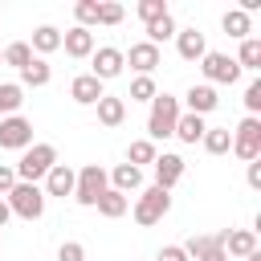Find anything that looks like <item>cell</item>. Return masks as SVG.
<instances>
[{
  "instance_id": "obj_34",
  "label": "cell",
  "mask_w": 261,
  "mask_h": 261,
  "mask_svg": "<svg viewBox=\"0 0 261 261\" xmlns=\"http://www.w3.org/2000/svg\"><path fill=\"white\" fill-rule=\"evenodd\" d=\"M245 110H249V118H257V110H261V77H253L245 86Z\"/></svg>"
},
{
  "instance_id": "obj_7",
  "label": "cell",
  "mask_w": 261,
  "mask_h": 261,
  "mask_svg": "<svg viewBox=\"0 0 261 261\" xmlns=\"http://www.w3.org/2000/svg\"><path fill=\"white\" fill-rule=\"evenodd\" d=\"M200 69H204V77H208L212 90H216V86H232V82L241 77V65H237L228 53H212V49L200 57Z\"/></svg>"
},
{
  "instance_id": "obj_13",
  "label": "cell",
  "mask_w": 261,
  "mask_h": 261,
  "mask_svg": "<svg viewBox=\"0 0 261 261\" xmlns=\"http://www.w3.org/2000/svg\"><path fill=\"white\" fill-rule=\"evenodd\" d=\"M102 94H106V90H102V82H98L94 73H77V77L69 82V98H73L77 106H98Z\"/></svg>"
},
{
  "instance_id": "obj_18",
  "label": "cell",
  "mask_w": 261,
  "mask_h": 261,
  "mask_svg": "<svg viewBox=\"0 0 261 261\" xmlns=\"http://www.w3.org/2000/svg\"><path fill=\"white\" fill-rule=\"evenodd\" d=\"M122 118H126V98L102 94V98H98V122H102V126H122Z\"/></svg>"
},
{
  "instance_id": "obj_14",
  "label": "cell",
  "mask_w": 261,
  "mask_h": 261,
  "mask_svg": "<svg viewBox=\"0 0 261 261\" xmlns=\"http://www.w3.org/2000/svg\"><path fill=\"white\" fill-rule=\"evenodd\" d=\"M175 49H179L184 61H200L208 53V41H204L200 29H175Z\"/></svg>"
},
{
  "instance_id": "obj_32",
  "label": "cell",
  "mask_w": 261,
  "mask_h": 261,
  "mask_svg": "<svg viewBox=\"0 0 261 261\" xmlns=\"http://www.w3.org/2000/svg\"><path fill=\"white\" fill-rule=\"evenodd\" d=\"M73 16H77V24H82V29L98 24V0H77V4H73Z\"/></svg>"
},
{
  "instance_id": "obj_11",
  "label": "cell",
  "mask_w": 261,
  "mask_h": 261,
  "mask_svg": "<svg viewBox=\"0 0 261 261\" xmlns=\"http://www.w3.org/2000/svg\"><path fill=\"white\" fill-rule=\"evenodd\" d=\"M73 179H77V171H73L69 163H53V167H49V175H45V188H41V192H45V196H61V200H65V196H73Z\"/></svg>"
},
{
  "instance_id": "obj_27",
  "label": "cell",
  "mask_w": 261,
  "mask_h": 261,
  "mask_svg": "<svg viewBox=\"0 0 261 261\" xmlns=\"http://www.w3.org/2000/svg\"><path fill=\"white\" fill-rule=\"evenodd\" d=\"M20 102H24V90H20L16 82H0V118L16 114V110H20Z\"/></svg>"
},
{
  "instance_id": "obj_8",
  "label": "cell",
  "mask_w": 261,
  "mask_h": 261,
  "mask_svg": "<svg viewBox=\"0 0 261 261\" xmlns=\"http://www.w3.org/2000/svg\"><path fill=\"white\" fill-rule=\"evenodd\" d=\"M0 147L4 151H29L33 147V122L20 118V114L0 118Z\"/></svg>"
},
{
  "instance_id": "obj_23",
  "label": "cell",
  "mask_w": 261,
  "mask_h": 261,
  "mask_svg": "<svg viewBox=\"0 0 261 261\" xmlns=\"http://www.w3.org/2000/svg\"><path fill=\"white\" fill-rule=\"evenodd\" d=\"M106 220H118V216H126V208H130V200L122 196V192H114V188H106L102 196H98V204H94Z\"/></svg>"
},
{
  "instance_id": "obj_19",
  "label": "cell",
  "mask_w": 261,
  "mask_h": 261,
  "mask_svg": "<svg viewBox=\"0 0 261 261\" xmlns=\"http://www.w3.org/2000/svg\"><path fill=\"white\" fill-rule=\"evenodd\" d=\"M106 179H110V188H114V192H122V196L143 188V171H139V167H130V163H118Z\"/></svg>"
},
{
  "instance_id": "obj_30",
  "label": "cell",
  "mask_w": 261,
  "mask_h": 261,
  "mask_svg": "<svg viewBox=\"0 0 261 261\" xmlns=\"http://www.w3.org/2000/svg\"><path fill=\"white\" fill-rule=\"evenodd\" d=\"M175 37V16H163V20H155V24H147V45H163V41H171Z\"/></svg>"
},
{
  "instance_id": "obj_22",
  "label": "cell",
  "mask_w": 261,
  "mask_h": 261,
  "mask_svg": "<svg viewBox=\"0 0 261 261\" xmlns=\"http://www.w3.org/2000/svg\"><path fill=\"white\" fill-rule=\"evenodd\" d=\"M49 77H53V69H49V61L45 57H33L24 69H20V90L24 86H33V90H41V86H49Z\"/></svg>"
},
{
  "instance_id": "obj_2",
  "label": "cell",
  "mask_w": 261,
  "mask_h": 261,
  "mask_svg": "<svg viewBox=\"0 0 261 261\" xmlns=\"http://www.w3.org/2000/svg\"><path fill=\"white\" fill-rule=\"evenodd\" d=\"M179 114H184V110H179V98L155 94V98H151V114H147V135H151V143H155V139H171Z\"/></svg>"
},
{
  "instance_id": "obj_12",
  "label": "cell",
  "mask_w": 261,
  "mask_h": 261,
  "mask_svg": "<svg viewBox=\"0 0 261 261\" xmlns=\"http://www.w3.org/2000/svg\"><path fill=\"white\" fill-rule=\"evenodd\" d=\"M122 61H126L130 69H139V77H151V69L159 65V49L147 45V41H135L130 53H122Z\"/></svg>"
},
{
  "instance_id": "obj_20",
  "label": "cell",
  "mask_w": 261,
  "mask_h": 261,
  "mask_svg": "<svg viewBox=\"0 0 261 261\" xmlns=\"http://www.w3.org/2000/svg\"><path fill=\"white\" fill-rule=\"evenodd\" d=\"M204 130H208V126H204L200 114H179V118H175V139L188 143V147H196V143L204 139Z\"/></svg>"
},
{
  "instance_id": "obj_29",
  "label": "cell",
  "mask_w": 261,
  "mask_h": 261,
  "mask_svg": "<svg viewBox=\"0 0 261 261\" xmlns=\"http://www.w3.org/2000/svg\"><path fill=\"white\" fill-rule=\"evenodd\" d=\"M135 12H139V20H143V24H155V20L171 16L167 0H139V4H135Z\"/></svg>"
},
{
  "instance_id": "obj_15",
  "label": "cell",
  "mask_w": 261,
  "mask_h": 261,
  "mask_svg": "<svg viewBox=\"0 0 261 261\" xmlns=\"http://www.w3.org/2000/svg\"><path fill=\"white\" fill-rule=\"evenodd\" d=\"M61 49H65L69 57H77V61H82V57H90V53H94V33H90V29H82V24H73L69 33H61Z\"/></svg>"
},
{
  "instance_id": "obj_35",
  "label": "cell",
  "mask_w": 261,
  "mask_h": 261,
  "mask_svg": "<svg viewBox=\"0 0 261 261\" xmlns=\"http://www.w3.org/2000/svg\"><path fill=\"white\" fill-rule=\"evenodd\" d=\"M118 20H122V4H114V0L98 4V24H118Z\"/></svg>"
},
{
  "instance_id": "obj_10",
  "label": "cell",
  "mask_w": 261,
  "mask_h": 261,
  "mask_svg": "<svg viewBox=\"0 0 261 261\" xmlns=\"http://www.w3.org/2000/svg\"><path fill=\"white\" fill-rule=\"evenodd\" d=\"M179 179H184V155H175V151H163V155H155V188L171 192Z\"/></svg>"
},
{
  "instance_id": "obj_5",
  "label": "cell",
  "mask_w": 261,
  "mask_h": 261,
  "mask_svg": "<svg viewBox=\"0 0 261 261\" xmlns=\"http://www.w3.org/2000/svg\"><path fill=\"white\" fill-rule=\"evenodd\" d=\"M4 200H8L12 216H20V220H41V212H45V192L37 184H16Z\"/></svg>"
},
{
  "instance_id": "obj_25",
  "label": "cell",
  "mask_w": 261,
  "mask_h": 261,
  "mask_svg": "<svg viewBox=\"0 0 261 261\" xmlns=\"http://www.w3.org/2000/svg\"><path fill=\"white\" fill-rule=\"evenodd\" d=\"M200 143H204V151H208V155H224V151L232 147V130H228V126H208Z\"/></svg>"
},
{
  "instance_id": "obj_6",
  "label": "cell",
  "mask_w": 261,
  "mask_h": 261,
  "mask_svg": "<svg viewBox=\"0 0 261 261\" xmlns=\"http://www.w3.org/2000/svg\"><path fill=\"white\" fill-rule=\"evenodd\" d=\"M237 159L253 163L261 159V118H241V126L232 130V147H228Z\"/></svg>"
},
{
  "instance_id": "obj_38",
  "label": "cell",
  "mask_w": 261,
  "mask_h": 261,
  "mask_svg": "<svg viewBox=\"0 0 261 261\" xmlns=\"http://www.w3.org/2000/svg\"><path fill=\"white\" fill-rule=\"evenodd\" d=\"M12 188H16V171L12 167H0V196H8Z\"/></svg>"
},
{
  "instance_id": "obj_40",
  "label": "cell",
  "mask_w": 261,
  "mask_h": 261,
  "mask_svg": "<svg viewBox=\"0 0 261 261\" xmlns=\"http://www.w3.org/2000/svg\"><path fill=\"white\" fill-rule=\"evenodd\" d=\"M8 216H12V208H8V200H0V228L8 224Z\"/></svg>"
},
{
  "instance_id": "obj_31",
  "label": "cell",
  "mask_w": 261,
  "mask_h": 261,
  "mask_svg": "<svg viewBox=\"0 0 261 261\" xmlns=\"http://www.w3.org/2000/svg\"><path fill=\"white\" fill-rule=\"evenodd\" d=\"M0 57H4V65H12V69H24V65L33 61V49H29V41H12V45H8Z\"/></svg>"
},
{
  "instance_id": "obj_42",
  "label": "cell",
  "mask_w": 261,
  "mask_h": 261,
  "mask_svg": "<svg viewBox=\"0 0 261 261\" xmlns=\"http://www.w3.org/2000/svg\"><path fill=\"white\" fill-rule=\"evenodd\" d=\"M245 261H261V253H249V257H245Z\"/></svg>"
},
{
  "instance_id": "obj_41",
  "label": "cell",
  "mask_w": 261,
  "mask_h": 261,
  "mask_svg": "<svg viewBox=\"0 0 261 261\" xmlns=\"http://www.w3.org/2000/svg\"><path fill=\"white\" fill-rule=\"evenodd\" d=\"M200 261H228V257H224V249H220V253H208V257H200Z\"/></svg>"
},
{
  "instance_id": "obj_33",
  "label": "cell",
  "mask_w": 261,
  "mask_h": 261,
  "mask_svg": "<svg viewBox=\"0 0 261 261\" xmlns=\"http://www.w3.org/2000/svg\"><path fill=\"white\" fill-rule=\"evenodd\" d=\"M155 94H159V90H155V82H151V77H135V82H130V94H126V98H130V102H151Z\"/></svg>"
},
{
  "instance_id": "obj_26",
  "label": "cell",
  "mask_w": 261,
  "mask_h": 261,
  "mask_svg": "<svg viewBox=\"0 0 261 261\" xmlns=\"http://www.w3.org/2000/svg\"><path fill=\"white\" fill-rule=\"evenodd\" d=\"M232 61H237L241 69H261V41H257V37H245Z\"/></svg>"
},
{
  "instance_id": "obj_16",
  "label": "cell",
  "mask_w": 261,
  "mask_h": 261,
  "mask_svg": "<svg viewBox=\"0 0 261 261\" xmlns=\"http://www.w3.org/2000/svg\"><path fill=\"white\" fill-rule=\"evenodd\" d=\"M184 98H188V114H200V118H204V114H212V110L220 106V98H216V90H212L208 82L192 86V90H188Z\"/></svg>"
},
{
  "instance_id": "obj_43",
  "label": "cell",
  "mask_w": 261,
  "mask_h": 261,
  "mask_svg": "<svg viewBox=\"0 0 261 261\" xmlns=\"http://www.w3.org/2000/svg\"><path fill=\"white\" fill-rule=\"evenodd\" d=\"M0 65H4V57H0Z\"/></svg>"
},
{
  "instance_id": "obj_39",
  "label": "cell",
  "mask_w": 261,
  "mask_h": 261,
  "mask_svg": "<svg viewBox=\"0 0 261 261\" xmlns=\"http://www.w3.org/2000/svg\"><path fill=\"white\" fill-rule=\"evenodd\" d=\"M245 179H249V188H261V159H253V163H249Z\"/></svg>"
},
{
  "instance_id": "obj_36",
  "label": "cell",
  "mask_w": 261,
  "mask_h": 261,
  "mask_svg": "<svg viewBox=\"0 0 261 261\" xmlns=\"http://www.w3.org/2000/svg\"><path fill=\"white\" fill-rule=\"evenodd\" d=\"M57 261H86V245L82 241H65L57 249Z\"/></svg>"
},
{
  "instance_id": "obj_28",
  "label": "cell",
  "mask_w": 261,
  "mask_h": 261,
  "mask_svg": "<svg viewBox=\"0 0 261 261\" xmlns=\"http://www.w3.org/2000/svg\"><path fill=\"white\" fill-rule=\"evenodd\" d=\"M155 155H159V151H155V143H151V139H135V143H130V151H126V163L143 171V163H155Z\"/></svg>"
},
{
  "instance_id": "obj_17",
  "label": "cell",
  "mask_w": 261,
  "mask_h": 261,
  "mask_svg": "<svg viewBox=\"0 0 261 261\" xmlns=\"http://www.w3.org/2000/svg\"><path fill=\"white\" fill-rule=\"evenodd\" d=\"M257 253V232L253 228H224V257H249Z\"/></svg>"
},
{
  "instance_id": "obj_3",
  "label": "cell",
  "mask_w": 261,
  "mask_h": 261,
  "mask_svg": "<svg viewBox=\"0 0 261 261\" xmlns=\"http://www.w3.org/2000/svg\"><path fill=\"white\" fill-rule=\"evenodd\" d=\"M171 212V192H163V188H143V196L135 200V224H143V228H151V224H159L163 216Z\"/></svg>"
},
{
  "instance_id": "obj_4",
  "label": "cell",
  "mask_w": 261,
  "mask_h": 261,
  "mask_svg": "<svg viewBox=\"0 0 261 261\" xmlns=\"http://www.w3.org/2000/svg\"><path fill=\"white\" fill-rule=\"evenodd\" d=\"M110 188V179H106V167H98V163H86L82 171H77V179H73V200L82 204V208H94L98 204V196Z\"/></svg>"
},
{
  "instance_id": "obj_24",
  "label": "cell",
  "mask_w": 261,
  "mask_h": 261,
  "mask_svg": "<svg viewBox=\"0 0 261 261\" xmlns=\"http://www.w3.org/2000/svg\"><path fill=\"white\" fill-rule=\"evenodd\" d=\"M220 29H224L228 37H237V41H245V37L253 33V20H249V16L241 12V8H228V12L220 16Z\"/></svg>"
},
{
  "instance_id": "obj_1",
  "label": "cell",
  "mask_w": 261,
  "mask_h": 261,
  "mask_svg": "<svg viewBox=\"0 0 261 261\" xmlns=\"http://www.w3.org/2000/svg\"><path fill=\"white\" fill-rule=\"evenodd\" d=\"M53 163H57V147H53V143H33V147L20 155V163L12 167V171H16V184H37V179H45Z\"/></svg>"
},
{
  "instance_id": "obj_21",
  "label": "cell",
  "mask_w": 261,
  "mask_h": 261,
  "mask_svg": "<svg viewBox=\"0 0 261 261\" xmlns=\"http://www.w3.org/2000/svg\"><path fill=\"white\" fill-rule=\"evenodd\" d=\"M33 57H45V53H57L61 49V33L53 29V24H41V29H33Z\"/></svg>"
},
{
  "instance_id": "obj_37",
  "label": "cell",
  "mask_w": 261,
  "mask_h": 261,
  "mask_svg": "<svg viewBox=\"0 0 261 261\" xmlns=\"http://www.w3.org/2000/svg\"><path fill=\"white\" fill-rule=\"evenodd\" d=\"M155 261H188V253H184V249H179V245H163V249H159V257H155Z\"/></svg>"
},
{
  "instance_id": "obj_9",
  "label": "cell",
  "mask_w": 261,
  "mask_h": 261,
  "mask_svg": "<svg viewBox=\"0 0 261 261\" xmlns=\"http://www.w3.org/2000/svg\"><path fill=\"white\" fill-rule=\"evenodd\" d=\"M90 61H94V69H90V73H94L98 82H110V77H118V73H122V65H126V61H122V49H114V45H102V49H94V53H90Z\"/></svg>"
}]
</instances>
